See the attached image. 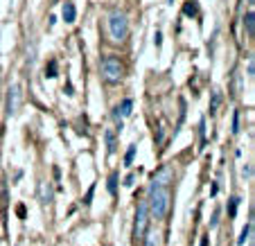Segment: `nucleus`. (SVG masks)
<instances>
[{"instance_id": "obj_1", "label": "nucleus", "mask_w": 255, "mask_h": 246, "mask_svg": "<svg viewBox=\"0 0 255 246\" xmlns=\"http://www.w3.org/2000/svg\"><path fill=\"white\" fill-rule=\"evenodd\" d=\"M109 34H111V39L116 43L127 39V34H129V18H127L125 11L113 9L109 14Z\"/></svg>"}, {"instance_id": "obj_2", "label": "nucleus", "mask_w": 255, "mask_h": 246, "mask_svg": "<svg viewBox=\"0 0 255 246\" xmlns=\"http://www.w3.org/2000/svg\"><path fill=\"white\" fill-rule=\"evenodd\" d=\"M147 208H149V215H154L156 219H163L169 210V192L167 190H149Z\"/></svg>"}, {"instance_id": "obj_3", "label": "nucleus", "mask_w": 255, "mask_h": 246, "mask_svg": "<svg viewBox=\"0 0 255 246\" xmlns=\"http://www.w3.org/2000/svg\"><path fill=\"white\" fill-rule=\"evenodd\" d=\"M122 73H125V68H122L120 59L113 57V54L104 57V61H102V79L106 84H118L122 79Z\"/></svg>"}, {"instance_id": "obj_4", "label": "nucleus", "mask_w": 255, "mask_h": 246, "mask_svg": "<svg viewBox=\"0 0 255 246\" xmlns=\"http://www.w3.org/2000/svg\"><path fill=\"white\" fill-rule=\"evenodd\" d=\"M147 226H149V208H147V201H140L138 213H135V224H133L135 242L144 240V235H147Z\"/></svg>"}, {"instance_id": "obj_5", "label": "nucleus", "mask_w": 255, "mask_h": 246, "mask_svg": "<svg viewBox=\"0 0 255 246\" xmlns=\"http://www.w3.org/2000/svg\"><path fill=\"white\" fill-rule=\"evenodd\" d=\"M174 181V172L169 165H165V167H160L158 172L154 174V179H151V185L149 190H167V185Z\"/></svg>"}, {"instance_id": "obj_6", "label": "nucleus", "mask_w": 255, "mask_h": 246, "mask_svg": "<svg viewBox=\"0 0 255 246\" xmlns=\"http://www.w3.org/2000/svg\"><path fill=\"white\" fill-rule=\"evenodd\" d=\"M20 104H23V95H20V88L14 84V86H9V91H7V113L16 116Z\"/></svg>"}, {"instance_id": "obj_7", "label": "nucleus", "mask_w": 255, "mask_h": 246, "mask_svg": "<svg viewBox=\"0 0 255 246\" xmlns=\"http://www.w3.org/2000/svg\"><path fill=\"white\" fill-rule=\"evenodd\" d=\"M131 109H133V102H131V100H122V104L116 109V120L122 122L120 116H122V118H129V116H131Z\"/></svg>"}, {"instance_id": "obj_8", "label": "nucleus", "mask_w": 255, "mask_h": 246, "mask_svg": "<svg viewBox=\"0 0 255 246\" xmlns=\"http://www.w3.org/2000/svg\"><path fill=\"white\" fill-rule=\"evenodd\" d=\"M39 197H41V203H43V206L52 203V188H50V183H41L39 185Z\"/></svg>"}, {"instance_id": "obj_9", "label": "nucleus", "mask_w": 255, "mask_h": 246, "mask_svg": "<svg viewBox=\"0 0 255 246\" xmlns=\"http://www.w3.org/2000/svg\"><path fill=\"white\" fill-rule=\"evenodd\" d=\"M61 16H63V20H66V23H75V16H77L75 5H72V2H66V5H63V9H61Z\"/></svg>"}, {"instance_id": "obj_10", "label": "nucleus", "mask_w": 255, "mask_h": 246, "mask_svg": "<svg viewBox=\"0 0 255 246\" xmlns=\"http://www.w3.org/2000/svg\"><path fill=\"white\" fill-rule=\"evenodd\" d=\"M104 138H106V149H109V154H116V149H118V140H116V131L113 129H109L104 133Z\"/></svg>"}, {"instance_id": "obj_11", "label": "nucleus", "mask_w": 255, "mask_h": 246, "mask_svg": "<svg viewBox=\"0 0 255 246\" xmlns=\"http://www.w3.org/2000/svg\"><path fill=\"white\" fill-rule=\"evenodd\" d=\"M244 27H246V32H249V36H253V32H255V14L253 11H249V14L244 16Z\"/></svg>"}, {"instance_id": "obj_12", "label": "nucleus", "mask_w": 255, "mask_h": 246, "mask_svg": "<svg viewBox=\"0 0 255 246\" xmlns=\"http://www.w3.org/2000/svg\"><path fill=\"white\" fill-rule=\"evenodd\" d=\"M45 77H57V61H54V59H50V63L48 66H45Z\"/></svg>"}, {"instance_id": "obj_13", "label": "nucleus", "mask_w": 255, "mask_h": 246, "mask_svg": "<svg viewBox=\"0 0 255 246\" xmlns=\"http://www.w3.org/2000/svg\"><path fill=\"white\" fill-rule=\"evenodd\" d=\"M144 246H158V233H147L144 235Z\"/></svg>"}, {"instance_id": "obj_14", "label": "nucleus", "mask_w": 255, "mask_h": 246, "mask_svg": "<svg viewBox=\"0 0 255 246\" xmlns=\"http://www.w3.org/2000/svg\"><path fill=\"white\" fill-rule=\"evenodd\" d=\"M251 228H253V224H246L244 228H242V235H240V240H237V244H244L246 240H249V235H251Z\"/></svg>"}, {"instance_id": "obj_15", "label": "nucleus", "mask_w": 255, "mask_h": 246, "mask_svg": "<svg viewBox=\"0 0 255 246\" xmlns=\"http://www.w3.org/2000/svg\"><path fill=\"white\" fill-rule=\"evenodd\" d=\"M109 192L111 194L118 192V172H113L111 176H109Z\"/></svg>"}, {"instance_id": "obj_16", "label": "nucleus", "mask_w": 255, "mask_h": 246, "mask_svg": "<svg viewBox=\"0 0 255 246\" xmlns=\"http://www.w3.org/2000/svg\"><path fill=\"white\" fill-rule=\"evenodd\" d=\"M219 102H222V93L215 91V93H212V102H210V113H215V111H217V107H219Z\"/></svg>"}, {"instance_id": "obj_17", "label": "nucleus", "mask_w": 255, "mask_h": 246, "mask_svg": "<svg viewBox=\"0 0 255 246\" xmlns=\"http://www.w3.org/2000/svg\"><path fill=\"white\" fill-rule=\"evenodd\" d=\"M183 14L185 16H197V5H194V0H188V5L183 7Z\"/></svg>"}, {"instance_id": "obj_18", "label": "nucleus", "mask_w": 255, "mask_h": 246, "mask_svg": "<svg viewBox=\"0 0 255 246\" xmlns=\"http://www.w3.org/2000/svg\"><path fill=\"white\" fill-rule=\"evenodd\" d=\"M133 156H135V145H131L129 151H127V156H125V165H131V163H133Z\"/></svg>"}, {"instance_id": "obj_19", "label": "nucleus", "mask_w": 255, "mask_h": 246, "mask_svg": "<svg viewBox=\"0 0 255 246\" xmlns=\"http://www.w3.org/2000/svg\"><path fill=\"white\" fill-rule=\"evenodd\" d=\"M240 131V113H233V133H237Z\"/></svg>"}, {"instance_id": "obj_20", "label": "nucleus", "mask_w": 255, "mask_h": 246, "mask_svg": "<svg viewBox=\"0 0 255 246\" xmlns=\"http://www.w3.org/2000/svg\"><path fill=\"white\" fill-rule=\"evenodd\" d=\"M237 203H240V199L233 197L231 199V217H235V210H237Z\"/></svg>"}, {"instance_id": "obj_21", "label": "nucleus", "mask_w": 255, "mask_h": 246, "mask_svg": "<svg viewBox=\"0 0 255 246\" xmlns=\"http://www.w3.org/2000/svg\"><path fill=\"white\" fill-rule=\"evenodd\" d=\"M253 73H255V59L249 57V75H251V77H253Z\"/></svg>"}, {"instance_id": "obj_22", "label": "nucleus", "mask_w": 255, "mask_h": 246, "mask_svg": "<svg viewBox=\"0 0 255 246\" xmlns=\"http://www.w3.org/2000/svg\"><path fill=\"white\" fill-rule=\"evenodd\" d=\"M242 176H244V179H251V165H244V167H242Z\"/></svg>"}, {"instance_id": "obj_23", "label": "nucleus", "mask_w": 255, "mask_h": 246, "mask_svg": "<svg viewBox=\"0 0 255 246\" xmlns=\"http://www.w3.org/2000/svg\"><path fill=\"white\" fill-rule=\"evenodd\" d=\"M133 181H135V174H129V176H127V183H125V185H133Z\"/></svg>"}, {"instance_id": "obj_24", "label": "nucleus", "mask_w": 255, "mask_h": 246, "mask_svg": "<svg viewBox=\"0 0 255 246\" xmlns=\"http://www.w3.org/2000/svg\"><path fill=\"white\" fill-rule=\"evenodd\" d=\"M91 199H93V188L88 190V194H86V206H88V203H91Z\"/></svg>"}, {"instance_id": "obj_25", "label": "nucleus", "mask_w": 255, "mask_h": 246, "mask_svg": "<svg viewBox=\"0 0 255 246\" xmlns=\"http://www.w3.org/2000/svg\"><path fill=\"white\" fill-rule=\"evenodd\" d=\"M201 246H208V240H206V237H203V240H201Z\"/></svg>"}, {"instance_id": "obj_26", "label": "nucleus", "mask_w": 255, "mask_h": 246, "mask_svg": "<svg viewBox=\"0 0 255 246\" xmlns=\"http://www.w3.org/2000/svg\"><path fill=\"white\" fill-rule=\"evenodd\" d=\"M249 2H251V5H253V0H249Z\"/></svg>"}]
</instances>
